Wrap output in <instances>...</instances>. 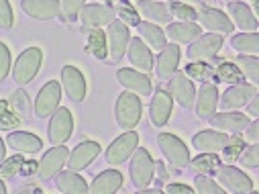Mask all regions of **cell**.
I'll return each instance as SVG.
<instances>
[{
  "mask_svg": "<svg viewBox=\"0 0 259 194\" xmlns=\"http://www.w3.org/2000/svg\"><path fill=\"white\" fill-rule=\"evenodd\" d=\"M74 131V121H72V112L68 108H57L51 114V123H49V141L53 145H63Z\"/></svg>",
  "mask_w": 259,
  "mask_h": 194,
  "instance_id": "cell-5",
  "label": "cell"
},
{
  "mask_svg": "<svg viewBox=\"0 0 259 194\" xmlns=\"http://www.w3.org/2000/svg\"><path fill=\"white\" fill-rule=\"evenodd\" d=\"M13 27V11L9 0H0V29H11Z\"/></svg>",
  "mask_w": 259,
  "mask_h": 194,
  "instance_id": "cell-46",
  "label": "cell"
},
{
  "mask_svg": "<svg viewBox=\"0 0 259 194\" xmlns=\"http://www.w3.org/2000/svg\"><path fill=\"white\" fill-rule=\"evenodd\" d=\"M155 3H165V0H155Z\"/></svg>",
  "mask_w": 259,
  "mask_h": 194,
  "instance_id": "cell-58",
  "label": "cell"
},
{
  "mask_svg": "<svg viewBox=\"0 0 259 194\" xmlns=\"http://www.w3.org/2000/svg\"><path fill=\"white\" fill-rule=\"evenodd\" d=\"M41 59H43V53H41L39 47H29V49H25V51L19 55L17 63H15V70H13L15 82H19V84L31 82V80L37 76L39 68H41Z\"/></svg>",
  "mask_w": 259,
  "mask_h": 194,
  "instance_id": "cell-3",
  "label": "cell"
},
{
  "mask_svg": "<svg viewBox=\"0 0 259 194\" xmlns=\"http://www.w3.org/2000/svg\"><path fill=\"white\" fill-rule=\"evenodd\" d=\"M196 19H198L200 25H202L204 29H208V31H217V33H233V29H235L233 21H231L225 13H221V11H217V9H204V11L198 13Z\"/></svg>",
  "mask_w": 259,
  "mask_h": 194,
  "instance_id": "cell-22",
  "label": "cell"
},
{
  "mask_svg": "<svg viewBox=\"0 0 259 194\" xmlns=\"http://www.w3.org/2000/svg\"><path fill=\"white\" fill-rule=\"evenodd\" d=\"M247 141L249 143H259V121H253L247 125Z\"/></svg>",
  "mask_w": 259,
  "mask_h": 194,
  "instance_id": "cell-50",
  "label": "cell"
},
{
  "mask_svg": "<svg viewBox=\"0 0 259 194\" xmlns=\"http://www.w3.org/2000/svg\"><path fill=\"white\" fill-rule=\"evenodd\" d=\"M21 7L29 17L39 19V21L55 19L59 15V11H61L57 0H23Z\"/></svg>",
  "mask_w": 259,
  "mask_h": 194,
  "instance_id": "cell-19",
  "label": "cell"
},
{
  "mask_svg": "<svg viewBox=\"0 0 259 194\" xmlns=\"http://www.w3.org/2000/svg\"><path fill=\"white\" fill-rule=\"evenodd\" d=\"M165 190H167L169 194H178V192H182V194H192V192H194V188L184 186V184H169Z\"/></svg>",
  "mask_w": 259,
  "mask_h": 194,
  "instance_id": "cell-52",
  "label": "cell"
},
{
  "mask_svg": "<svg viewBox=\"0 0 259 194\" xmlns=\"http://www.w3.org/2000/svg\"><path fill=\"white\" fill-rule=\"evenodd\" d=\"M196 190L200 194H223L225 192V188L221 184H217L214 180H210L206 176H198L196 178Z\"/></svg>",
  "mask_w": 259,
  "mask_h": 194,
  "instance_id": "cell-41",
  "label": "cell"
},
{
  "mask_svg": "<svg viewBox=\"0 0 259 194\" xmlns=\"http://www.w3.org/2000/svg\"><path fill=\"white\" fill-rule=\"evenodd\" d=\"M233 47H235L237 51L255 55V53L259 51V35H257L255 31H253V33L237 35V37H233Z\"/></svg>",
  "mask_w": 259,
  "mask_h": 194,
  "instance_id": "cell-35",
  "label": "cell"
},
{
  "mask_svg": "<svg viewBox=\"0 0 259 194\" xmlns=\"http://www.w3.org/2000/svg\"><path fill=\"white\" fill-rule=\"evenodd\" d=\"M192 166H194L196 172L204 174V172H210V170H214L219 166V158H217V153H204V156H198L196 160H194Z\"/></svg>",
  "mask_w": 259,
  "mask_h": 194,
  "instance_id": "cell-38",
  "label": "cell"
},
{
  "mask_svg": "<svg viewBox=\"0 0 259 194\" xmlns=\"http://www.w3.org/2000/svg\"><path fill=\"white\" fill-rule=\"evenodd\" d=\"M247 112H249L253 119L259 114V96H257V94H253V96L249 98V102H247Z\"/></svg>",
  "mask_w": 259,
  "mask_h": 194,
  "instance_id": "cell-51",
  "label": "cell"
},
{
  "mask_svg": "<svg viewBox=\"0 0 259 194\" xmlns=\"http://www.w3.org/2000/svg\"><path fill=\"white\" fill-rule=\"evenodd\" d=\"M120 186H122V176H120V172H116V170H106V172H102V174L96 176V180L92 182V186H90L88 190L94 192V194H112V192H116Z\"/></svg>",
  "mask_w": 259,
  "mask_h": 194,
  "instance_id": "cell-27",
  "label": "cell"
},
{
  "mask_svg": "<svg viewBox=\"0 0 259 194\" xmlns=\"http://www.w3.org/2000/svg\"><path fill=\"white\" fill-rule=\"evenodd\" d=\"M223 3H233V0H223Z\"/></svg>",
  "mask_w": 259,
  "mask_h": 194,
  "instance_id": "cell-59",
  "label": "cell"
},
{
  "mask_svg": "<svg viewBox=\"0 0 259 194\" xmlns=\"http://www.w3.org/2000/svg\"><path fill=\"white\" fill-rule=\"evenodd\" d=\"M253 94H257L255 84H237V86L229 88L223 94V98L219 100V104H221L223 110H235V108L245 106Z\"/></svg>",
  "mask_w": 259,
  "mask_h": 194,
  "instance_id": "cell-16",
  "label": "cell"
},
{
  "mask_svg": "<svg viewBox=\"0 0 259 194\" xmlns=\"http://www.w3.org/2000/svg\"><path fill=\"white\" fill-rule=\"evenodd\" d=\"M243 147H245V141H243L239 135L233 137V139H229L227 145H225V160H227V164H233V162L241 156Z\"/></svg>",
  "mask_w": 259,
  "mask_h": 194,
  "instance_id": "cell-39",
  "label": "cell"
},
{
  "mask_svg": "<svg viewBox=\"0 0 259 194\" xmlns=\"http://www.w3.org/2000/svg\"><path fill=\"white\" fill-rule=\"evenodd\" d=\"M171 114V96L163 90H157L151 100V121L157 127H163Z\"/></svg>",
  "mask_w": 259,
  "mask_h": 194,
  "instance_id": "cell-30",
  "label": "cell"
},
{
  "mask_svg": "<svg viewBox=\"0 0 259 194\" xmlns=\"http://www.w3.org/2000/svg\"><path fill=\"white\" fill-rule=\"evenodd\" d=\"M155 162L151 160L149 151L143 147H135L133 160H131V180L137 190H147V186L153 180Z\"/></svg>",
  "mask_w": 259,
  "mask_h": 194,
  "instance_id": "cell-2",
  "label": "cell"
},
{
  "mask_svg": "<svg viewBox=\"0 0 259 194\" xmlns=\"http://www.w3.org/2000/svg\"><path fill=\"white\" fill-rule=\"evenodd\" d=\"M178 63H180V47L178 45H165L161 51H159V57H157V66H155V72H157V78L161 80H167L176 74L178 70Z\"/></svg>",
  "mask_w": 259,
  "mask_h": 194,
  "instance_id": "cell-21",
  "label": "cell"
},
{
  "mask_svg": "<svg viewBox=\"0 0 259 194\" xmlns=\"http://www.w3.org/2000/svg\"><path fill=\"white\" fill-rule=\"evenodd\" d=\"M106 3H114V5H118V3H126V0H106Z\"/></svg>",
  "mask_w": 259,
  "mask_h": 194,
  "instance_id": "cell-56",
  "label": "cell"
},
{
  "mask_svg": "<svg viewBox=\"0 0 259 194\" xmlns=\"http://www.w3.org/2000/svg\"><path fill=\"white\" fill-rule=\"evenodd\" d=\"M5 151H7V147H5V141L0 139V164L5 162Z\"/></svg>",
  "mask_w": 259,
  "mask_h": 194,
  "instance_id": "cell-54",
  "label": "cell"
},
{
  "mask_svg": "<svg viewBox=\"0 0 259 194\" xmlns=\"http://www.w3.org/2000/svg\"><path fill=\"white\" fill-rule=\"evenodd\" d=\"M237 68L241 70L243 76H247L253 84L259 82V59L255 55H239L237 57Z\"/></svg>",
  "mask_w": 259,
  "mask_h": 194,
  "instance_id": "cell-33",
  "label": "cell"
},
{
  "mask_svg": "<svg viewBox=\"0 0 259 194\" xmlns=\"http://www.w3.org/2000/svg\"><path fill=\"white\" fill-rule=\"evenodd\" d=\"M116 80L128 92H133V94L147 96L151 92V80L143 72H137V70H118L116 72Z\"/></svg>",
  "mask_w": 259,
  "mask_h": 194,
  "instance_id": "cell-17",
  "label": "cell"
},
{
  "mask_svg": "<svg viewBox=\"0 0 259 194\" xmlns=\"http://www.w3.org/2000/svg\"><path fill=\"white\" fill-rule=\"evenodd\" d=\"M219 106V90L214 84H202L200 92H198V100H196V114L200 119H208L214 114Z\"/></svg>",
  "mask_w": 259,
  "mask_h": 194,
  "instance_id": "cell-24",
  "label": "cell"
},
{
  "mask_svg": "<svg viewBox=\"0 0 259 194\" xmlns=\"http://www.w3.org/2000/svg\"><path fill=\"white\" fill-rule=\"evenodd\" d=\"M21 119L17 114H11V112H0V129H15L19 127Z\"/></svg>",
  "mask_w": 259,
  "mask_h": 194,
  "instance_id": "cell-49",
  "label": "cell"
},
{
  "mask_svg": "<svg viewBox=\"0 0 259 194\" xmlns=\"http://www.w3.org/2000/svg\"><path fill=\"white\" fill-rule=\"evenodd\" d=\"M61 11H63V17L68 21H76L82 7H84V0H61Z\"/></svg>",
  "mask_w": 259,
  "mask_h": 194,
  "instance_id": "cell-43",
  "label": "cell"
},
{
  "mask_svg": "<svg viewBox=\"0 0 259 194\" xmlns=\"http://www.w3.org/2000/svg\"><path fill=\"white\" fill-rule=\"evenodd\" d=\"M169 96L176 98L178 104H182L184 108H192L194 100H196V90L184 74H174L169 78Z\"/></svg>",
  "mask_w": 259,
  "mask_h": 194,
  "instance_id": "cell-14",
  "label": "cell"
},
{
  "mask_svg": "<svg viewBox=\"0 0 259 194\" xmlns=\"http://www.w3.org/2000/svg\"><path fill=\"white\" fill-rule=\"evenodd\" d=\"M106 41H108V53L114 61H118L126 47H128V41H131V35H128V29L122 21H112L108 25V31H106Z\"/></svg>",
  "mask_w": 259,
  "mask_h": 194,
  "instance_id": "cell-9",
  "label": "cell"
},
{
  "mask_svg": "<svg viewBox=\"0 0 259 194\" xmlns=\"http://www.w3.org/2000/svg\"><path fill=\"white\" fill-rule=\"evenodd\" d=\"M229 15L233 17L235 25L241 29V31H257V19L253 15V11L243 5V3H229Z\"/></svg>",
  "mask_w": 259,
  "mask_h": 194,
  "instance_id": "cell-26",
  "label": "cell"
},
{
  "mask_svg": "<svg viewBox=\"0 0 259 194\" xmlns=\"http://www.w3.org/2000/svg\"><path fill=\"white\" fill-rule=\"evenodd\" d=\"M157 170H159V178H161V180H165V178H167V172H165L163 164H157Z\"/></svg>",
  "mask_w": 259,
  "mask_h": 194,
  "instance_id": "cell-53",
  "label": "cell"
},
{
  "mask_svg": "<svg viewBox=\"0 0 259 194\" xmlns=\"http://www.w3.org/2000/svg\"><path fill=\"white\" fill-rule=\"evenodd\" d=\"M169 13L174 17H178L180 21H184V23H194L196 17H198V13L194 11L192 7H186V5H180V3H171L169 5Z\"/></svg>",
  "mask_w": 259,
  "mask_h": 194,
  "instance_id": "cell-37",
  "label": "cell"
},
{
  "mask_svg": "<svg viewBox=\"0 0 259 194\" xmlns=\"http://www.w3.org/2000/svg\"><path fill=\"white\" fill-rule=\"evenodd\" d=\"M11 70V51L5 43H0V82L9 76Z\"/></svg>",
  "mask_w": 259,
  "mask_h": 194,
  "instance_id": "cell-45",
  "label": "cell"
},
{
  "mask_svg": "<svg viewBox=\"0 0 259 194\" xmlns=\"http://www.w3.org/2000/svg\"><path fill=\"white\" fill-rule=\"evenodd\" d=\"M59 98H61L59 82H47L41 88V92H39V96L35 100V114L41 117V119L53 114L57 110V106H59Z\"/></svg>",
  "mask_w": 259,
  "mask_h": 194,
  "instance_id": "cell-12",
  "label": "cell"
},
{
  "mask_svg": "<svg viewBox=\"0 0 259 194\" xmlns=\"http://www.w3.org/2000/svg\"><path fill=\"white\" fill-rule=\"evenodd\" d=\"M137 29H139V35L141 39H145V43L153 49H163L165 47V33L153 25V23H137Z\"/></svg>",
  "mask_w": 259,
  "mask_h": 194,
  "instance_id": "cell-32",
  "label": "cell"
},
{
  "mask_svg": "<svg viewBox=\"0 0 259 194\" xmlns=\"http://www.w3.org/2000/svg\"><path fill=\"white\" fill-rule=\"evenodd\" d=\"M116 17H122V21H124V23H128V25H137V23H139L137 13L131 9V5H126V3H122V7H118Z\"/></svg>",
  "mask_w": 259,
  "mask_h": 194,
  "instance_id": "cell-47",
  "label": "cell"
},
{
  "mask_svg": "<svg viewBox=\"0 0 259 194\" xmlns=\"http://www.w3.org/2000/svg\"><path fill=\"white\" fill-rule=\"evenodd\" d=\"M241 164L245 168H257L259 164V145L257 143H251L249 147H245V151H241Z\"/></svg>",
  "mask_w": 259,
  "mask_h": 194,
  "instance_id": "cell-44",
  "label": "cell"
},
{
  "mask_svg": "<svg viewBox=\"0 0 259 194\" xmlns=\"http://www.w3.org/2000/svg\"><path fill=\"white\" fill-rule=\"evenodd\" d=\"M55 186L59 192H66V194H84L88 192V184L82 176H78L76 172H57V178H55Z\"/></svg>",
  "mask_w": 259,
  "mask_h": 194,
  "instance_id": "cell-28",
  "label": "cell"
},
{
  "mask_svg": "<svg viewBox=\"0 0 259 194\" xmlns=\"http://www.w3.org/2000/svg\"><path fill=\"white\" fill-rule=\"evenodd\" d=\"M23 158H19V156H15V158H11V160H7L5 164H0V178H13V176H17L21 170H23Z\"/></svg>",
  "mask_w": 259,
  "mask_h": 194,
  "instance_id": "cell-40",
  "label": "cell"
},
{
  "mask_svg": "<svg viewBox=\"0 0 259 194\" xmlns=\"http://www.w3.org/2000/svg\"><path fill=\"white\" fill-rule=\"evenodd\" d=\"M7 143L19 153H37L43 147L41 139L33 133H11Z\"/></svg>",
  "mask_w": 259,
  "mask_h": 194,
  "instance_id": "cell-31",
  "label": "cell"
},
{
  "mask_svg": "<svg viewBox=\"0 0 259 194\" xmlns=\"http://www.w3.org/2000/svg\"><path fill=\"white\" fill-rule=\"evenodd\" d=\"M88 49L92 55H96L98 59H104L108 53V45H106V35L100 29H90L88 31Z\"/></svg>",
  "mask_w": 259,
  "mask_h": 194,
  "instance_id": "cell-34",
  "label": "cell"
},
{
  "mask_svg": "<svg viewBox=\"0 0 259 194\" xmlns=\"http://www.w3.org/2000/svg\"><path fill=\"white\" fill-rule=\"evenodd\" d=\"M61 84L66 90L68 98H72L74 102H82L86 96V80L82 76V72L74 66H66L61 70Z\"/></svg>",
  "mask_w": 259,
  "mask_h": 194,
  "instance_id": "cell-13",
  "label": "cell"
},
{
  "mask_svg": "<svg viewBox=\"0 0 259 194\" xmlns=\"http://www.w3.org/2000/svg\"><path fill=\"white\" fill-rule=\"evenodd\" d=\"M13 106H15V110H17L19 114H23L25 119H29V114H31V102H29V96H27L25 90H17V92H15V96H13Z\"/></svg>",
  "mask_w": 259,
  "mask_h": 194,
  "instance_id": "cell-42",
  "label": "cell"
},
{
  "mask_svg": "<svg viewBox=\"0 0 259 194\" xmlns=\"http://www.w3.org/2000/svg\"><path fill=\"white\" fill-rule=\"evenodd\" d=\"M190 3H202V0H190Z\"/></svg>",
  "mask_w": 259,
  "mask_h": 194,
  "instance_id": "cell-57",
  "label": "cell"
},
{
  "mask_svg": "<svg viewBox=\"0 0 259 194\" xmlns=\"http://www.w3.org/2000/svg\"><path fill=\"white\" fill-rule=\"evenodd\" d=\"M116 123L120 129H124V131H131V129H135V125L139 123L141 119V100L137 98V94L133 92H122L118 98H116Z\"/></svg>",
  "mask_w": 259,
  "mask_h": 194,
  "instance_id": "cell-1",
  "label": "cell"
},
{
  "mask_svg": "<svg viewBox=\"0 0 259 194\" xmlns=\"http://www.w3.org/2000/svg\"><path fill=\"white\" fill-rule=\"evenodd\" d=\"M229 137L227 133H219V131H202L194 137V147L198 151H204V153H219L225 149Z\"/></svg>",
  "mask_w": 259,
  "mask_h": 194,
  "instance_id": "cell-25",
  "label": "cell"
},
{
  "mask_svg": "<svg viewBox=\"0 0 259 194\" xmlns=\"http://www.w3.org/2000/svg\"><path fill=\"white\" fill-rule=\"evenodd\" d=\"M128 59H131V63L139 72L147 74L153 70V55L141 37H135V39L128 41Z\"/></svg>",
  "mask_w": 259,
  "mask_h": 194,
  "instance_id": "cell-20",
  "label": "cell"
},
{
  "mask_svg": "<svg viewBox=\"0 0 259 194\" xmlns=\"http://www.w3.org/2000/svg\"><path fill=\"white\" fill-rule=\"evenodd\" d=\"M82 17V25L88 29H100L104 25H110L112 21H116V11L104 5H88L82 7L80 15Z\"/></svg>",
  "mask_w": 259,
  "mask_h": 194,
  "instance_id": "cell-11",
  "label": "cell"
},
{
  "mask_svg": "<svg viewBox=\"0 0 259 194\" xmlns=\"http://www.w3.org/2000/svg\"><path fill=\"white\" fill-rule=\"evenodd\" d=\"M188 74L198 80H206V76L210 74V68L204 66V63H192V66H188Z\"/></svg>",
  "mask_w": 259,
  "mask_h": 194,
  "instance_id": "cell-48",
  "label": "cell"
},
{
  "mask_svg": "<svg viewBox=\"0 0 259 194\" xmlns=\"http://www.w3.org/2000/svg\"><path fill=\"white\" fill-rule=\"evenodd\" d=\"M217 180L221 186L235 194H247L253 192V182L249 176H245L241 170L233 166H217Z\"/></svg>",
  "mask_w": 259,
  "mask_h": 194,
  "instance_id": "cell-4",
  "label": "cell"
},
{
  "mask_svg": "<svg viewBox=\"0 0 259 194\" xmlns=\"http://www.w3.org/2000/svg\"><path fill=\"white\" fill-rule=\"evenodd\" d=\"M200 33L202 31H200V27L196 23H184V21H180V23H171L167 27L165 37H169L176 43H190L194 39H198Z\"/></svg>",
  "mask_w": 259,
  "mask_h": 194,
  "instance_id": "cell-29",
  "label": "cell"
},
{
  "mask_svg": "<svg viewBox=\"0 0 259 194\" xmlns=\"http://www.w3.org/2000/svg\"><path fill=\"white\" fill-rule=\"evenodd\" d=\"M98 153H100V145L98 143H94V141H84V143H80L70 156H68V168L72 170V172H80V170H84V168H88L96 158H98Z\"/></svg>",
  "mask_w": 259,
  "mask_h": 194,
  "instance_id": "cell-15",
  "label": "cell"
},
{
  "mask_svg": "<svg viewBox=\"0 0 259 194\" xmlns=\"http://www.w3.org/2000/svg\"><path fill=\"white\" fill-rule=\"evenodd\" d=\"M7 192V186H5V182H3V178H0V194H5Z\"/></svg>",
  "mask_w": 259,
  "mask_h": 194,
  "instance_id": "cell-55",
  "label": "cell"
},
{
  "mask_svg": "<svg viewBox=\"0 0 259 194\" xmlns=\"http://www.w3.org/2000/svg\"><path fill=\"white\" fill-rule=\"evenodd\" d=\"M217 74H219V78H221L223 82H243L241 70H239L237 66H233V63H229V61H223V63H221L219 70H217Z\"/></svg>",
  "mask_w": 259,
  "mask_h": 194,
  "instance_id": "cell-36",
  "label": "cell"
},
{
  "mask_svg": "<svg viewBox=\"0 0 259 194\" xmlns=\"http://www.w3.org/2000/svg\"><path fill=\"white\" fill-rule=\"evenodd\" d=\"M157 143L163 151V156L167 158V162L174 166V168H186L188 162H190V153H188V147L184 145L182 139H178L176 135H169V133H161L157 137Z\"/></svg>",
  "mask_w": 259,
  "mask_h": 194,
  "instance_id": "cell-6",
  "label": "cell"
},
{
  "mask_svg": "<svg viewBox=\"0 0 259 194\" xmlns=\"http://www.w3.org/2000/svg\"><path fill=\"white\" fill-rule=\"evenodd\" d=\"M137 11L151 23H169L171 21V13H169V5L165 3H155V0H135Z\"/></svg>",
  "mask_w": 259,
  "mask_h": 194,
  "instance_id": "cell-23",
  "label": "cell"
},
{
  "mask_svg": "<svg viewBox=\"0 0 259 194\" xmlns=\"http://www.w3.org/2000/svg\"><path fill=\"white\" fill-rule=\"evenodd\" d=\"M210 119V125L214 129H221V131H233V133H241L247 129V125L251 123L247 114H241V112H231V110H223L214 117H208Z\"/></svg>",
  "mask_w": 259,
  "mask_h": 194,
  "instance_id": "cell-18",
  "label": "cell"
},
{
  "mask_svg": "<svg viewBox=\"0 0 259 194\" xmlns=\"http://www.w3.org/2000/svg\"><path fill=\"white\" fill-rule=\"evenodd\" d=\"M68 156H70L68 147L55 145V147L49 149V151L43 156V160L39 162V166H37V176H39L41 180H47V178L57 176V172L63 168V164L68 162Z\"/></svg>",
  "mask_w": 259,
  "mask_h": 194,
  "instance_id": "cell-10",
  "label": "cell"
},
{
  "mask_svg": "<svg viewBox=\"0 0 259 194\" xmlns=\"http://www.w3.org/2000/svg\"><path fill=\"white\" fill-rule=\"evenodd\" d=\"M223 47V35L210 33V35H200L194 39V43L188 49V57L192 61H202V59H212L219 49Z\"/></svg>",
  "mask_w": 259,
  "mask_h": 194,
  "instance_id": "cell-8",
  "label": "cell"
},
{
  "mask_svg": "<svg viewBox=\"0 0 259 194\" xmlns=\"http://www.w3.org/2000/svg\"><path fill=\"white\" fill-rule=\"evenodd\" d=\"M137 143H139V137H137V133H133V129H131V131H126V133H122L120 137H116L110 143V147L106 151V162L112 164V166L126 162L128 156L135 151Z\"/></svg>",
  "mask_w": 259,
  "mask_h": 194,
  "instance_id": "cell-7",
  "label": "cell"
}]
</instances>
